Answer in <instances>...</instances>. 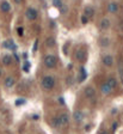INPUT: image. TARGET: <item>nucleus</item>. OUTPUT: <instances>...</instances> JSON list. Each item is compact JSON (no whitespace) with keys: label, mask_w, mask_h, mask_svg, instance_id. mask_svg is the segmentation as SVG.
<instances>
[{"label":"nucleus","mask_w":123,"mask_h":134,"mask_svg":"<svg viewBox=\"0 0 123 134\" xmlns=\"http://www.w3.org/2000/svg\"><path fill=\"white\" fill-rule=\"evenodd\" d=\"M22 1H23V0H14V3H16V4H21Z\"/></svg>","instance_id":"obj_31"},{"label":"nucleus","mask_w":123,"mask_h":134,"mask_svg":"<svg viewBox=\"0 0 123 134\" xmlns=\"http://www.w3.org/2000/svg\"><path fill=\"white\" fill-rule=\"evenodd\" d=\"M25 17L29 19V21H36L38 18V11L34 7H29L25 11Z\"/></svg>","instance_id":"obj_3"},{"label":"nucleus","mask_w":123,"mask_h":134,"mask_svg":"<svg viewBox=\"0 0 123 134\" xmlns=\"http://www.w3.org/2000/svg\"><path fill=\"white\" fill-rule=\"evenodd\" d=\"M23 71H24V72H29V71H30V62L26 61V60H25V62L23 64Z\"/></svg>","instance_id":"obj_22"},{"label":"nucleus","mask_w":123,"mask_h":134,"mask_svg":"<svg viewBox=\"0 0 123 134\" xmlns=\"http://www.w3.org/2000/svg\"><path fill=\"white\" fill-rule=\"evenodd\" d=\"M14 83H16V80H14L13 77H7L6 79H5V82H4V84H5V86L6 87H12V86L14 85Z\"/></svg>","instance_id":"obj_13"},{"label":"nucleus","mask_w":123,"mask_h":134,"mask_svg":"<svg viewBox=\"0 0 123 134\" xmlns=\"http://www.w3.org/2000/svg\"><path fill=\"white\" fill-rule=\"evenodd\" d=\"M32 119H34V120H38V119H40V116L36 114V115H32Z\"/></svg>","instance_id":"obj_30"},{"label":"nucleus","mask_w":123,"mask_h":134,"mask_svg":"<svg viewBox=\"0 0 123 134\" xmlns=\"http://www.w3.org/2000/svg\"><path fill=\"white\" fill-rule=\"evenodd\" d=\"M102 61L106 67H111V66L113 65V58L111 55H104L102 59Z\"/></svg>","instance_id":"obj_4"},{"label":"nucleus","mask_w":123,"mask_h":134,"mask_svg":"<svg viewBox=\"0 0 123 134\" xmlns=\"http://www.w3.org/2000/svg\"><path fill=\"white\" fill-rule=\"evenodd\" d=\"M14 104H16L17 107H19V105H22V104H25V100H23V98H22V100H17Z\"/></svg>","instance_id":"obj_25"},{"label":"nucleus","mask_w":123,"mask_h":134,"mask_svg":"<svg viewBox=\"0 0 123 134\" xmlns=\"http://www.w3.org/2000/svg\"><path fill=\"white\" fill-rule=\"evenodd\" d=\"M110 44V40L108 37H102L99 40V46L100 47H108Z\"/></svg>","instance_id":"obj_18"},{"label":"nucleus","mask_w":123,"mask_h":134,"mask_svg":"<svg viewBox=\"0 0 123 134\" xmlns=\"http://www.w3.org/2000/svg\"><path fill=\"white\" fill-rule=\"evenodd\" d=\"M75 59H77L78 61H84V60L86 59L85 50H82V49H78L77 53H75Z\"/></svg>","instance_id":"obj_9"},{"label":"nucleus","mask_w":123,"mask_h":134,"mask_svg":"<svg viewBox=\"0 0 123 134\" xmlns=\"http://www.w3.org/2000/svg\"><path fill=\"white\" fill-rule=\"evenodd\" d=\"M118 11V4L115 3V1H111V3L108 4V12L110 13H116Z\"/></svg>","instance_id":"obj_7"},{"label":"nucleus","mask_w":123,"mask_h":134,"mask_svg":"<svg viewBox=\"0 0 123 134\" xmlns=\"http://www.w3.org/2000/svg\"><path fill=\"white\" fill-rule=\"evenodd\" d=\"M51 124H53V127H55V128H60V127H61L60 121H59V117H54V119L51 120Z\"/></svg>","instance_id":"obj_21"},{"label":"nucleus","mask_w":123,"mask_h":134,"mask_svg":"<svg viewBox=\"0 0 123 134\" xmlns=\"http://www.w3.org/2000/svg\"><path fill=\"white\" fill-rule=\"evenodd\" d=\"M85 96L86 98H93L96 96V90L93 89L92 86H87L85 89Z\"/></svg>","instance_id":"obj_8"},{"label":"nucleus","mask_w":123,"mask_h":134,"mask_svg":"<svg viewBox=\"0 0 123 134\" xmlns=\"http://www.w3.org/2000/svg\"><path fill=\"white\" fill-rule=\"evenodd\" d=\"M55 38L54 37H48L47 38V41H45V44L48 46V47H54L55 46Z\"/></svg>","instance_id":"obj_20"},{"label":"nucleus","mask_w":123,"mask_h":134,"mask_svg":"<svg viewBox=\"0 0 123 134\" xmlns=\"http://www.w3.org/2000/svg\"><path fill=\"white\" fill-rule=\"evenodd\" d=\"M84 14L89 18L93 17V16H94V8H93L92 6H86L85 8H84Z\"/></svg>","instance_id":"obj_11"},{"label":"nucleus","mask_w":123,"mask_h":134,"mask_svg":"<svg viewBox=\"0 0 123 134\" xmlns=\"http://www.w3.org/2000/svg\"><path fill=\"white\" fill-rule=\"evenodd\" d=\"M111 90H112V89H111V87H110V86L108 85L106 83H105V84H103V85L100 86V91H102L104 95H109V93L111 92Z\"/></svg>","instance_id":"obj_16"},{"label":"nucleus","mask_w":123,"mask_h":134,"mask_svg":"<svg viewBox=\"0 0 123 134\" xmlns=\"http://www.w3.org/2000/svg\"><path fill=\"white\" fill-rule=\"evenodd\" d=\"M98 134H108V133H106L105 131H100V132H99V133H98Z\"/></svg>","instance_id":"obj_32"},{"label":"nucleus","mask_w":123,"mask_h":134,"mask_svg":"<svg viewBox=\"0 0 123 134\" xmlns=\"http://www.w3.org/2000/svg\"><path fill=\"white\" fill-rule=\"evenodd\" d=\"M58 117H59V121H60V124H61V127H62V126H65V124H68V122H69L68 114L63 113V114H61V115H60V116H58Z\"/></svg>","instance_id":"obj_6"},{"label":"nucleus","mask_w":123,"mask_h":134,"mask_svg":"<svg viewBox=\"0 0 123 134\" xmlns=\"http://www.w3.org/2000/svg\"><path fill=\"white\" fill-rule=\"evenodd\" d=\"M106 84H108L111 89H115V87L117 86V80L115 79V78H109L108 82H106Z\"/></svg>","instance_id":"obj_19"},{"label":"nucleus","mask_w":123,"mask_h":134,"mask_svg":"<svg viewBox=\"0 0 123 134\" xmlns=\"http://www.w3.org/2000/svg\"><path fill=\"white\" fill-rule=\"evenodd\" d=\"M110 24H111V22L108 19V18H104L100 21L99 23V29H102V30H106V29H109L110 28Z\"/></svg>","instance_id":"obj_10"},{"label":"nucleus","mask_w":123,"mask_h":134,"mask_svg":"<svg viewBox=\"0 0 123 134\" xmlns=\"http://www.w3.org/2000/svg\"><path fill=\"white\" fill-rule=\"evenodd\" d=\"M4 48H6V49H12V50H16V46H14L13 41L12 40H7L6 42H4V44H3Z\"/></svg>","instance_id":"obj_12"},{"label":"nucleus","mask_w":123,"mask_h":134,"mask_svg":"<svg viewBox=\"0 0 123 134\" xmlns=\"http://www.w3.org/2000/svg\"><path fill=\"white\" fill-rule=\"evenodd\" d=\"M68 46H69V43H66L65 47H63V52H65V54H67V48H68Z\"/></svg>","instance_id":"obj_28"},{"label":"nucleus","mask_w":123,"mask_h":134,"mask_svg":"<svg viewBox=\"0 0 123 134\" xmlns=\"http://www.w3.org/2000/svg\"><path fill=\"white\" fill-rule=\"evenodd\" d=\"M37 46H38V40H36V41H35L34 47H32V52H34V53L37 50Z\"/></svg>","instance_id":"obj_26"},{"label":"nucleus","mask_w":123,"mask_h":134,"mask_svg":"<svg viewBox=\"0 0 123 134\" xmlns=\"http://www.w3.org/2000/svg\"><path fill=\"white\" fill-rule=\"evenodd\" d=\"M1 74H3V71H1V68H0V77H1Z\"/></svg>","instance_id":"obj_34"},{"label":"nucleus","mask_w":123,"mask_h":134,"mask_svg":"<svg viewBox=\"0 0 123 134\" xmlns=\"http://www.w3.org/2000/svg\"><path fill=\"white\" fill-rule=\"evenodd\" d=\"M3 64L5 66H10L11 64H12V56L8 55V54L4 55V56H3Z\"/></svg>","instance_id":"obj_14"},{"label":"nucleus","mask_w":123,"mask_h":134,"mask_svg":"<svg viewBox=\"0 0 123 134\" xmlns=\"http://www.w3.org/2000/svg\"><path fill=\"white\" fill-rule=\"evenodd\" d=\"M73 119H74L77 122H80V121H82V119H84V114H82L81 111H75V113L73 114Z\"/></svg>","instance_id":"obj_17"},{"label":"nucleus","mask_w":123,"mask_h":134,"mask_svg":"<svg viewBox=\"0 0 123 134\" xmlns=\"http://www.w3.org/2000/svg\"><path fill=\"white\" fill-rule=\"evenodd\" d=\"M23 56H24V59H26L27 58V54H26V53H24V54H23Z\"/></svg>","instance_id":"obj_33"},{"label":"nucleus","mask_w":123,"mask_h":134,"mask_svg":"<svg viewBox=\"0 0 123 134\" xmlns=\"http://www.w3.org/2000/svg\"><path fill=\"white\" fill-rule=\"evenodd\" d=\"M43 62H44V65L47 66L48 68H54V67H56V65H58V59H56L55 55L48 54L44 56Z\"/></svg>","instance_id":"obj_2"},{"label":"nucleus","mask_w":123,"mask_h":134,"mask_svg":"<svg viewBox=\"0 0 123 134\" xmlns=\"http://www.w3.org/2000/svg\"><path fill=\"white\" fill-rule=\"evenodd\" d=\"M0 10H1V12H5V13L10 12V11H11L10 3H8L7 0H4V1H1V3H0Z\"/></svg>","instance_id":"obj_5"},{"label":"nucleus","mask_w":123,"mask_h":134,"mask_svg":"<svg viewBox=\"0 0 123 134\" xmlns=\"http://www.w3.org/2000/svg\"><path fill=\"white\" fill-rule=\"evenodd\" d=\"M86 77H87V73H86L85 68H84V67H81V68H80V73H79V83L84 82V80L86 79Z\"/></svg>","instance_id":"obj_15"},{"label":"nucleus","mask_w":123,"mask_h":134,"mask_svg":"<svg viewBox=\"0 0 123 134\" xmlns=\"http://www.w3.org/2000/svg\"><path fill=\"white\" fill-rule=\"evenodd\" d=\"M41 84H42V87H43V89L51 90L55 86V78L51 76H45V77H43Z\"/></svg>","instance_id":"obj_1"},{"label":"nucleus","mask_w":123,"mask_h":134,"mask_svg":"<svg viewBox=\"0 0 123 134\" xmlns=\"http://www.w3.org/2000/svg\"><path fill=\"white\" fill-rule=\"evenodd\" d=\"M53 5H54L55 7L60 8V7L63 5V3H62V0H53Z\"/></svg>","instance_id":"obj_23"},{"label":"nucleus","mask_w":123,"mask_h":134,"mask_svg":"<svg viewBox=\"0 0 123 134\" xmlns=\"http://www.w3.org/2000/svg\"><path fill=\"white\" fill-rule=\"evenodd\" d=\"M89 19H90L89 17H86L85 14H82L81 18H80V22H81V24H82V25H86L87 23H89Z\"/></svg>","instance_id":"obj_24"},{"label":"nucleus","mask_w":123,"mask_h":134,"mask_svg":"<svg viewBox=\"0 0 123 134\" xmlns=\"http://www.w3.org/2000/svg\"><path fill=\"white\" fill-rule=\"evenodd\" d=\"M18 35H19V36L23 35V28H18Z\"/></svg>","instance_id":"obj_29"},{"label":"nucleus","mask_w":123,"mask_h":134,"mask_svg":"<svg viewBox=\"0 0 123 134\" xmlns=\"http://www.w3.org/2000/svg\"><path fill=\"white\" fill-rule=\"evenodd\" d=\"M117 126H118V123H117V122H113L112 123V132H115L117 129Z\"/></svg>","instance_id":"obj_27"}]
</instances>
